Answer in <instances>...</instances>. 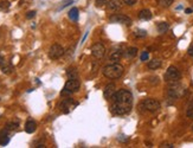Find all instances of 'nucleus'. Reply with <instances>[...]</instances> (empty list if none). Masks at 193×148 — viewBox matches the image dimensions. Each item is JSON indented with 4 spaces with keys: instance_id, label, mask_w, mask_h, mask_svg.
<instances>
[{
    "instance_id": "nucleus-35",
    "label": "nucleus",
    "mask_w": 193,
    "mask_h": 148,
    "mask_svg": "<svg viewBox=\"0 0 193 148\" xmlns=\"http://www.w3.org/2000/svg\"><path fill=\"white\" fill-rule=\"evenodd\" d=\"M185 12H186L187 14H191V13H192V8H186V10H185Z\"/></svg>"
},
{
    "instance_id": "nucleus-4",
    "label": "nucleus",
    "mask_w": 193,
    "mask_h": 148,
    "mask_svg": "<svg viewBox=\"0 0 193 148\" xmlns=\"http://www.w3.org/2000/svg\"><path fill=\"white\" fill-rule=\"evenodd\" d=\"M180 78H181V74L175 66H170L165 72V81L168 83H177Z\"/></svg>"
},
{
    "instance_id": "nucleus-11",
    "label": "nucleus",
    "mask_w": 193,
    "mask_h": 148,
    "mask_svg": "<svg viewBox=\"0 0 193 148\" xmlns=\"http://www.w3.org/2000/svg\"><path fill=\"white\" fill-rule=\"evenodd\" d=\"M8 129L5 128L3 130H0V146H6L10 142V134H8Z\"/></svg>"
},
{
    "instance_id": "nucleus-10",
    "label": "nucleus",
    "mask_w": 193,
    "mask_h": 148,
    "mask_svg": "<svg viewBox=\"0 0 193 148\" xmlns=\"http://www.w3.org/2000/svg\"><path fill=\"white\" fill-rule=\"evenodd\" d=\"M115 92H116V85L114 84V83H110V84H108L107 87H106L104 91H103L104 98H107V100H110V98H112V96H113Z\"/></svg>"
},
{
    "instance_id": "nucleus-20",
    "label": "nucleus",
    "mask_w": 193,
    "mask_h": 148,
    "mask_svg": "<svg viewBox=\"0 0 193 148\" xmlns=\"http://www.w3.org/2000/svg\"><path fill=\"white\" fill-rule=\"evenodd\" d=\"M66 76L69 79H74V78H78V71L76 68H69L66 70Z\"/></svg>"
},
{
    "instance_id": "nucleus-29",
    "label": "nucleus",
    "mask_w": 193,
    "mask_h": 148,
    "mask_svg": "<svg viewBox=\"0 0 193 148\" xmlns=\"http://www.w3.org/2000/svg\"><path fill=\"white\" fill-rule=\"evenodd\" d=\"M34 16H36V11H29L26 13L27 19H32V18H34Z\"/></svg>"
},
{
    "instance_id": "nucleus-18",
    "label": "nucleus",
    "mask_w": 193,
    "mask_h": 148,
    "mask_svg": "<svg viewBox=\"0 0 193 148\" xmlns=\"http://www.w3.org/2000/svg\"><path fill=\"white\" fill-rule=\"evenodd\" d=\"M139 18L142 20H149L152 19V12L149 10H141L139 12Z\"/></svg>"
},
{
    "instance_id": "nucleus-15",
    "label": "nucleus",
    "mask_w": 193,
    "mask_h": 148,
    "mask_svg": "<svg viewBox=\"0 0 193 148\" xmlns=\"http://www.w3.org/2000/svg\"><path fill=\"white\" fill-rule=\"evenodd\" d=\"M0 69H1V71L4 74H11L12 71H13V68H12L11 63H7L6 61H4L3 63L0 64Z\"/></svg>"
},
{
    "instance_id": "nucleus-23",
    "label": "nucleus",
    "mask_w": 193,
    "mask_h": 148,
    "mask_svg": "<svg viewBox=\"0 0 193 148\" xmlns=\"http://www.w3.org/2000/svg\"><path fill=\"white\" fill-rule=\"evenodd\" d=\"M173 4V0H159V5L162 7H170Z\"/></svg>"
},
{
    "instance_id": "nucleus-31",
    "label": "nucleus",
    "mask_w": 193,
    "mask_h": 148,
    "mask_svg": "<svg viewBox=\"0 0 193 148\" xmlns=\"http://www.w3.org/2000/svg\"><path fill=\"white\" fill-rule=\"evenodd\" d=\"M0 7H1V8H8V7H10V4H8L7 1L0 3Z\"/></svg>"
},
{
    "instance_id": "nucleus-2",
    "label": "nucleus",
    "mask_w": 193,
    "mask_h": 148,
    "mask_svg": "<svg viewBox=\"0 0 193 148\" xmlns=\"http://www.w3.org/2000/svg\"><path fill=\"white\" fill-rule=\"evenodd\" d=\"M124 72V68L120 63H112L106 65L102 70V74L109 79L120 78Z\"/></svg>"
},
{
    "instance_id": "nucleus-3",
    "label": "nucleus",
    "mask_w": 193,
    "mask_h": 148,
    "mask_svg": "<svg viewBox=\"0 0 193 148\" xmlns=\"http://www.w3.org/2000/svg\"><path fill=\"white\" fill-rule=\"evenodd\" d=\"M81 88V82L78 78H74V79H69L64 85V89L60 91V95L62 96H66V95H71L76 91H78Z\"/></svg>"
},
{
    "instance_id": "nucleus-33",
    "label": "nucleus",
    "mask_w": 193,
    "mask_h": 148,
    "mask_svg": "<svg viewBox=\"0 0 193 148\" xmlns=\"http://www.w3.org/2000/svg\"><path fill=\"white\" fill-rule=\"evenodd\" d=\"M124 135H120V136H118V140H120V141H123V142H127V141H128V138H123Z\"/></svg>"
},
{
    "instance_id": "nucleus-27",
    "label": "nucleus",
    "mask_w": 193,
    "mask_h": 148,
    "mask_svg": "<svg viewBox=\"0 0 193 148\" xmlns=\"http://www.w3.org/2000/svg\"><path fill=\"white\" fill-rule=\"evenodd\" d=\"M148 58H149V53L147 52V51L142 52V53H141V56H140V59H141L142 62H145V61H148Z\"/></svg>"
},
{
    "instance_id": "nucleus-34",
    "label": "nucleus",
    "mask_w": 193,
    "mask_h": 148,
    "mask_svg": "<svg viewBox=\"0 0 193 148\" xmlns=\"http://www.w3.org/2000/svg\"><path fill=\"white\" fill-rule=\"evenodd\" d=\"M188 55H190V56H191V57H193V45L192 46H190V49H188Z\"/></svg>"
},
{
    "instance_id": "nucleus-8",
    "label": "nucleus",
    "mask_w": 193,
    "mask_h": 148,
    "mask_svg": "<svg viewBox=\"0 0 193 148\" xmlns=\"http://www.w3.org/2000/svg\"><path fill=\"white\" fill-rule=\"evenodd\" d=\"M106 46L101 44V43H96L91 46V55L95 57V58H102L106 55Z\"/></svg>"
},
{
    "instance_id": "nucleus-21",
    "label": "nucleus",
    "mask_w": 193,
    "mask_h": 148,
    "mask_svg": "<svg viewBox=\"0 0 193 148\" xmlns=\"http://www.w3.org/2000/svg\"><path fill=\"white\" fill-rule=\"evenodd\" d=\"M126 57L127 58H134L135 56L138 55V49L136 48H128L126 50Z\"/></svg>"
},
{
    "instance_id": "nucleus-9",
    "label": "nucleus",
    "mask_w": 193,
    "mask_h": 148,
    "mask_svg": "<svg viewBox=\"0 0 193 148\" xmlns=\"http://www.w3.org/2000/svg\"><path fill=\"white\" fill-rule=\"evenodd\" d=\"M109 20L112 21V23H117V24H124V25H130L132 24V19L129 18V17L124 16V14H114L109 18Z\"/></svg>"
},
{
    "instance_id": "nucleus-19",
    "label": "nucleus",
    "mask_w": 193,
    "mask_h": 148,
    "mask_svg": "<svg viewBox=\"0 0 193 148\" xmlns=\"http://www.w3.org/2000/svg\"><path fill=\"white\" fill-rule=\"evenodd\" d=\"M69 18L72 21H77L78 20V17H80V13H78V8L77 7H72L71 10L69 11Z\"/></svg>"
},
{
    "instance_id": "nucleus-12",
    "label": "nucleus",
    "mask_w": 193,
    "mask_h": 148,
    "mask_svg": "<svg viewBox=\"0 0 193 148\" xmlns=\"http://www.w3.org/2000/svg\"><path fill=\"white\" fill-rule=\"evenodd\" d=\"M36 129H37V123L34 120H27L26 123H25V132L29 133V134H32V133L36 132Z\"/></svg>"
},
{
    "instance_id": "nucleus-36",
    "label": "nucleus",
    "mask_w": 193,
    "mask_h": 148,
    "mask_svg": "<svg viewBox=\"0 0 193 148\" xmlns=\"http://www.w3.org/2000/svg\"><path fill=\"white\" fill-rule=\"evenodd\" d=\"M4 61H5V59H4V57H3V56H1V55H0V64L3 63V62H4Z\"/></svg>"
},
{
    "instance_id": "nucleus-32",
    "label": "nucleus",
    "mask_w": 193,
    "mask_h": 148,
    "mask_svg": "<svg viewBox=\"0 0 193 148\" xmlns=\"http://www.w3.org/2000/svg\"><path fill=\"white\" fill-rule=\"evenodd\" d=\"M160 147L161 148H172L173 147V145H172V143H162Z\"/></svg>"
},
{
    "instance_id": "nucleus-5",
    "label": "nucleus",
    "mask_w": 193,
    "mask_h": 148,
    "mask_svg": "<svg viewBox=\"0 0 193 148\" xmlns=\"http://www.w3.org/2000/svg\"><path fill=\"white\" fill-rule=\"evenodd\" d=\"M141 107H142L145 110L154 113V111L160 109V102H158V101L154 100V98H146V100H143V102L141 103Z\"/></svg>"
},
{
    "instance_id": "nucleus-25",
    "label": "nucleus",
    "mask_w": 193,
    "mask_h": 148,
    "mask_svg": "<svg viewBox=\"0 0 193 148\" xmlns=\"http://www.w3.org/2000/svg\"><path fill=\"white\" fill-rule=\"evenodd\" d=\"M62 5L59 6L58 10H62V8H64V7H66V6H69L70 4H74V0H65V1H63V3H60Z\"/></svg>"
},
{
    "instance_id": "nucleus-24",
    "label": "nucleus",
    "mask_w": 193,
    "mask_h": 148,
    "mask_svg": "<svg viewBox=\"0 0 193 148\" xmlns=\"http://www.w3.org/2000/svg\"><path fill=\"white\" fill-rule=\"evenodd\" d=\"M134 34H135V37H138V38H143L147 36V32H146L145 30H136V31L134 32Z\"/></svg>"
},
{
    "instance_id": "nucleus-17",
    "label": "nucleus",
    "mask_w": 193,
    "mask_h": 148,
    "mask_svg": "<svg viewBox=\"0 0 193 148\" xmlns=\"http://www.w3.org/2000/svg\"><path fill=\"white\" fill-rule=\"evenodd\" d=\"M161 65H162V62H161L160 59H152V61L148 62V69L156 70L159 69Z\"/></svg>"
},
{
    "instance_id": "nucleus-7",
    "label": "nucleus",
    "mask_w": 193,
    "mask_h": 148,
    "mask_svg": "<svg viewBox=\"0 0 193 148\" xmlns=\"http://www.w3.org/2000/svg\"><path fill=\"white\" fill-rule=\"evenodd\" d=\"M64 55V49L59 44H54L51 45V48L49 50V57L51 59H58Z\"/></svg>"
},
{
    "instance_id": "nucleus-13",
    "label": "nucleus",
    "mask_w": 193,
    "mask_h": 148,
    "mask_svg": "<svg viewBox=\"0 0 193 148\" xmlns=\"http://www.w3.org/2000/svg\"><path fill=\"white\" fill-rule=\"evenodd\" d=\"M122 55H123V52H122L121 50H114L113 52L110 53L109 59H110L112 62H114V63H118V61L122 58Z\"/></svg>"
},
{
    "instance_id": "nucleus-1",
    "label": "nucleus",
    "mask_w": 193,
    "mask_h": 148,
    "mask_svg": "<svg viewBox=\"0 0 193 148\" xmlns=\"http://www.w3.org/2000/svg\"><path fill=\"white\" fill-rule=\"evenodd\" d=\"M110 110L115 115H127L133 107V94L126 89H120L112 96Z\"/></svg>"
},
{
    "instance_id": "nucleus-26",
    "label": "nucleus",
    "mask_w": 193,
    "mask_h": 148,
    "mask_svg": "<svg viewBox=\"0 0 193 148\" xmlns=\"http://www.w3.org/2000/svg\"><path fill=\"white\" fill-rule=\"evenodd\" d=\"M106 4H108L107 0H96V1H95V5H96V7H103Z\"/></svg>"
},
{
    "instance_id": "nucleus-16",
    "label": "nucleus",
    "mask_w": 193,
    "mask_h": 148,
    "mask_svg": "<svg viewBox=\"0 0 193 148\" xmlns=\"http://www.w3.org/2000/svg\"><path fill=\"white\" fill-rule=\"evenodd\" d=\"M168 29H170V25L166 21H160V23L156 24V30L159 33H165V32L168 31Z\"/></svg>"
},
{
    "instance_id": "nucleus-22",
    "label": "nucleus",
    "mask_w": 193,
    "mask_h": 148,
    "mask_svg": "<svg viewBox=\"0 0 193 148\" xmlns=\"http://www.w3.org/2000/svg\"><path fill=\"white\" fill-rule=\"evenodd\" d=\"M18 127H19V122L18 121H10L6 123L5 128H7L8 130H16V129H18Z\"/></svg>"
},
{
    "instance_id": "nucleus-14",
    "label": "nucleus",
    "mask_w": 193,
    "mask_h": 148,
    "mask_svg": "<svg viewBox=\"0 0 193 148\" xmlns=\"http://www.w3.org/2000/svg\"><path fill=\"white\" fill-rule=\"evenodd\" d=\"M121 6H122V3H121V0H110L109 3H108V8L110 11H117L121 8Z\"/></svg>"
},
{
    "instance_id": "nucleus-6",
    "label": "nucleus",
    "mask_w": 193,
    "mask_h": 148,
    "mask_svg": "<svg viewBox=\"0 0 193 148\" xmlns=\"http://www.w3.org/2000/svg\"><path fill=\"white\" fill-rule=\"evenodd\" d=\"M76 106H78V103L69 97V98H64V100L59 103V109L63 111L64 114H68V113H70Z\"/></svg>"
},
{
    "instance_id": "nucleus-30",
    "label": "nucleus",
    "mask_w": 193,
    "mask_h": 148,
    "mask_svg": "<svg viewBox=\"0 0 193 148\" xmlns=\"http://www.w3.org/2000/svg\"><path fill=\"white\" fill-rule=\"evenodd\" d=\"M123 1H124V4L132 6V5H134V4H136V1H138V0H123Z\"/></svg>"
},
{
    "instance_id": "nucleus-37",
    "label": "nucleus",
    "mask_w": 193,
    "mask_h": 148,
    "mask_svg": "<svg viewBox=\"0 0 193 148\" xmlns=\"http://www.w3.org/2000/svg\"><path fill=\"white\" fill-rule=\"evenodd\" d=\"M192 130H193V126H192Z\"/></svg>"
},
{
    "instance_id": "nucleus-28",
    "label": "nucleus",
    "mask_w": 193,
    "mask_h": 148,
    "mask_svg": "<svg viewBox=\"0 0 193 148\" xmlns=\"http://www.w3.org/2000/svg\"><path fill=\"white\" fill-rule=\"evenodd\" d=\"M186 116L190 117V119H193V106H191L186 111Z\"/></svg>"
}]
</instances>
